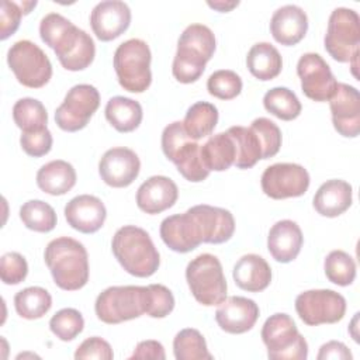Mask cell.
<instances>
[{
  "label": "cell",
  "mask_w": 360,
  "mask_h": 360,
  "mask_svg": "<svg viewBox=\"0 0 360 360\" xmlns=\"http://www.w3.org/2000/svg\"><path fill=\"white\" fill-rule=\"evenodd\" d=\"M39 37L45 45L53 49L66 70H83L94 60L96 45L93 38L58 13H49L41 20Z\"/></svg>",
  "instance_id": "cell-1"
},
{
  "label": "cell",
  "mask_w": 360,
  "mask_h": 360,
  "mask_svg": "<svg viewBox=\"0 0 360 360\" xmlns=\"http://www.w3.org/2000/svg\"><path fill=\"white\" fill-rule=\"evenodd\" d=\"M44 259L59 288L76 291L87 284L89 256L79 240L69 236L51 240L45 248Z\"/></svg>",
  "instance_id": "cell-2"
},
{
  "label": "cell",
  "mask_w": 360,
  "mask_h": 360,
  "mask_svg": "<svg viewBox=\"0 0 360 360\" xmlns=\"http://www.w3.org/2000/svg\"><path fill=\"white\" fill-rule=\"evenodd\" d=\"M215 35L204 24H190L180 34L172 73L180 83L197 82L205 70V63L215 52Z\"/></svg>",
  "instance_id": "cell-3"
},
{
  "label": "cell",
  "mask_w": 360,
  "mask_h": 360,
  "mask_svg": "<svg viewBox=\"0 0 360 360\" xmlns=\"http://www.w3.org/2000/svg\"><path fill=\"white\" fill-rule=\"evenodd\" d=\"M111 249L121 267L131 276L150 277L159 269V252L149 233L139 226H121L112 236Z\"/></svg>",
  "instance_id": "cell-4"
},
{
  "label": "cell",
  "mask_w": 360,
  "mask_h": 360,
  "mask_svg": "<svg viewBox=\"0 0 360 360\" xmlns=\"http://www.w3.org/2000/svg\"><path fill=\"white\" fill-rule=\"evenodd\" d=\"M200 146L197 141L186 134L183 122L180 121L169 124L162 132V150L165 156L173 162L179 173L191 183H200L210 174V170L202 163Z\"/></svg>",
  "instance_id": "cell-5"
},
{
  "label": "cell",
  "mask_w": 360,
  "mask_h": 360,
  "mask_svg": "<svg viewBox=\"0 0 360 360\" xmlns=\"http://www.w3.org/2000/svg\"><path fill=\"white\" fill-rule=\"evenodd\" d=\"M150 59L149 45L139 38H131L118 45L114 52V69L124 90L143 93L150 86Z\"/></svg>",
  "instance_id": "cell-6"
},
{
  "label": "cell",
  "mask_w": 360,
  "mask_h": 360,
  "mask_svg": "<svg viewBox=\"0 0 360 360\" xmlns=\"http://www.w3.org/2000/svg\"><path fill=\"white\" fill-rule=\"evenodd\" d=\"M260 335L271 360H305L308 357V343L288 314L270 315Z\"/></svg>",
  "instance_id": "cell-7"
},
{
  "label": "cell",
  "mask_w": 360,
  "mask_h": 360,
  "mask_svg": "<svg viewBox=\"0 0 360 360\" xmlns=\"http://www.w3.org/2000/svg\"><path fill=\"white\" fill-rule=\"evenodd\" d=\"M186 280L193 297L205 307L219 305L226 298V280L217 256L201 253L186 267Z\"/></svg>",
  "instance_id": "cell-8"
},
{
  "label": "cell",
  "mask_w": 360,
  "mask_h": 360,
  "mask_svg": "<svg viewBox=\"0 0 360 360\" xmlns=\"http://www.w3.org/2000/svg\"><path fill=\"white\" fill-rule=\"evenodd\" d=\"M146 287L112 285L101 291L96 300L97 318L108 325L139 318L145 314Z\"/></svg>",
  "instance_id": "cell-9"
},
{
  "label": "cell",
  "mask_w": 360,
  "mask_h": 360,
  "mask_svg": "<svg viewBox=\"0 0 360 360\" xmlns=\"http://www.w3.org/2000/svg\"><path fill=\"white\" fill-rule=\"evenodd\" d=\"M326 52L338 62L356 60L360 46V17L347 7L335 8L328 20L323 38Z\"/></svg>",
  "instance_id": "cell-10"
},
{
  "label": "cell",
  "mask_w": 360,
  "mask_h": 360,
  "mask_svg": "<svg viewBox=\"0 0 360 360\" xmlns=\"http://www.w3.org/2000/svg\"><path fill=\"white\" fill-rule=\"evenodd\" d=\"M7 63L18 83L30 89L44 87L52 77V63L46 53L34 42L21 39L7 52Z\"/></svg>",
  "instance_id": "cell-11"
},
{
  "label": "cell",
  "mask_w": 360,
  "mask_h": 360,
  "mask_svg": "<svg viewBox=\"0 0 360 360\" xmlns=\"http://www.w3.org/2000/svg\"><path fill=\"white\" fill-rule=\"evenodd\" d=\"M159 232L165 245L177 253H187L207 243V229L197 205L183 214L166 217Z\"/></svg>",
  "instance_id": "cell-12"
},
{
  "label": "cell",
  "mask_w": 360,
  "mask_h": 360,
  "mask_svg": "<svg viewBox=\"0 0 360 360\" xmlns=\"http://www.w3.org/2000/svg\"><path fill=\"white\" fill-rule=\"evenodd\" d=\"M295 311L308 326L336 323L345 316L346 300L333 290H308L295 298Z\"/></svg>",
  "instance_id": "cell-13"
},
{
  "label": "cell",
  "mask_w": 360,
  "mask_h": 360,
  "mask_svg": "<svg viewBox=\"0 0 360 360\" xmlns=\"http://www.w3.org/2000/svg\"><path fill=\"white\" fill-rule=\"evenodd\" d=\"M100 105V93L91 84H76L55 111L56 125L66 132L83 129Z\"/></svg>",
  "instance_id": "cell-14"
},
{
  "label": "cell",
  "mask_w": 360,
  "mask_h": 360,
  "mask_svg": "<svg viewBox=\"0 0 360 360\" xmlns=\"http://www.w3.org/2000/svg\"><path fill=\"white\" fill-rule=\"evenodd\" d=\"M263 193L273 200L304 195L309 187V174L297 163H274L262 174Z\"/></svg>",
  "instance_id": "cell-15"
},
{
  "label": "cell",
  "mask_w": 360,
  "mask_h": 360,
  "mask_svg": "<svg viewBox=\"0 0 360 360\" xmlns=\"http://www.w3.org/2000/svg\"><path fill=\"white\" fill-rule=\"evenodd\" d=\"M297 75L301 80L302 93L314 101H329L336 91L338 82L319 53H304L298 59Z\"/></svg>",
  "instance_id": "cell-16"
},
{
  "label": "cell",
  "mask_w": 360,
  "mask_h": 360,
  "mask_svg": "<svg viewBox=\"0 0 360 360\" xmlns=\"http://www.w3.org/2000/svg\"><path fill=\"white\" fill-rule=\"evenodd\" d=\"M141 160L138 155L124 146L108 149L98 162L101 180L115 188L128 187L139 174Z\"/></svg>",
  "instance_id": "cell-17"
},
{
  "label": "cell",
  "mask_w": 360,
  "mask_h": 360,
  "mask_svg": "<svg viewBox=\"0 0 360 360\" xmlns=\"http://www.w3.org/2000/svg\"><path fill=\"white\" fill-rule=\"evenodd\" d=\"M335 129L345 138H356L360 132V96L356 87L338 83L329 100Z\"/></svg>",
  "instance_id": "cell-18"
},
{
  "label": "cell",
  "mask_w": 360,
  "mask_h": 360,
  "mask_svg": "<svg viewBox=\"0 0 360 360\" xmlns=\"http://www.w3.org/2000/svg\"><path fill=\"white\" fill-rule=\"evenodd\" d=\"M131 24V8L120 0H105L94 6L90 25L100 41L108 42L124 34Z\"/></svg>",
  "instance_id": "cell-19"
},
{
  "label": "cell",
  "mask_w": 360,
  "mask_h": 360,
  "mask_svg": "<svg viewBox=\"0 0 360 360\" xmlns=\"http://www.w3.org/2000/svg\"><path fill=\"white\" fill-rule=\"evenodd\" d=\"M259 314V305L253 300L233 295L219 304L215 311V321L226 333L240 335L255 326Z\"/></svg>",
  "instance_id": "cell-20"
},
{
  "label": "cell",
  "mask_w": 360,
  "mask_h": 360,
  "mask_svg": "<svg viewBox=\"0 0 360 360\" xmlns=\"http://www.w3.org/2000/svg\"><path fill=\"white\" fill-rule=\"evenodd\" d=\"M65 218L73 229L82 233H94L104 225L107 210L98 197L80 194L66 204Z\"/></svg>",
  "instance_id": "cell-21"
},
{
  "label": "cell",
  "mask_w": 360,
  "mask_h": 360,
  "mask_svg": "<svg viewBox=\"0 0 360 360\" xmlns=\"http://www.w3.org/2000/svg\"><path fill=\"white\" fill-rule=\"evenodd\" d=\"M179 197L176 183L166 176H152L136 191V205L141 211L155 215L174 205Z\"/></svg>",
  "instance_id": "cell-22"
},
{
  "label": "cell",
  "mask_w": 360,
  "mask_h": 360,
  "mask_svg": "<svg viewBox=\"0 0 360 360\" xmlns=\"http://www.w3.org/2000/svg\"><path fill=\"white\" fill-rule=\"evenodd\" d=\"M308 31L307 13L295 6L287 4L277 8L270 20V32L273 38L285 46L298 44Z\"/></svg>",
  "instance_id": "cell-23"
},
{
  "label": "cell",
  "mask_w": 360,
  "mask_h": 360,
  "mask_svg": "<svg viewBox=\"0 0 360 360\" xmlns=\"http://www.w3.org/2000/svg\"><path fill=\"white\" fill-rule=\"evenodd\" d=\"M304 236L297 222L281 219L276 222L267 236V249L278 263L292 262L301 252Z\"/></svg>",
  "instance_id": "cell-24"
},
{
  "label": "cell",
  "mask_w": 360,
  "mask_h": 360,
  "mask_svg": "<svg viewBox=\"0 0 360 360\" xmlns=\"http://www.w3.org/2000/svg\"><path fill=\"white\" fill-rule=\"evenodd\" d=\"M353 188L352 186L340 179H332L321 184L314 195L315 211L328 218H335L343 214L352 205Z\"/></svg>",
  "instance_id": "cell-25"
},
{
  "label": "cell",
  "mask_w": 360,
  "mask_h": 360,
  "mask_svg": "<svg viewBox=\"0 0 360 360\" xmlns=\"http://www.w3.org/2000/svg\"><path fill=\"white\" fill-rule=\"evenodd\" d=\"M232 276L240 290L260 292L266 290L271 281V269L262 256L249 253L235 263Z\"/></svg>",
  "instance_id": "cell-26"
},
{
  "label": "cell",
  "mask_w": 360,
  "mask_h": 360,
  "mask_svg": "<svg viewBox=\"0 0 360 360\" xmlns=\"http://www.w3.org/2000/svg\"><path fill=\"white\" fill-rule=\"evenodd\" d=\"M75 167L62 159L51 160L37 172V186L46 194L63 195L76 184Z\"/></svg>",
  "instance_id": "cell-27"
},
{
  "label": "cell",
  "mask_w": 360,
  "mask_h": 360,
  "mask_svg": "<svg viewBox=\"0 0 360 360\" xmlns=\"http://www.w3.org/2000/svg\"><path fill=\"white\" fill-rule=\"evenodd\" d=\"M200 155L204 166L210 172L228 170L235 163V142L228 132L215 134L208 138L202 146H200Z\"/></svg>",
  "instance_id": "cell-28"
},
{
  "label": "cell",
  "mask_w": 360,
  "mask_h": 360,
  "mask_svg": "<svg viewBox=\"0 0 360 360\" xmlns=\"http://www.w3.org/2000/svg\"><path fill=\"white\" fill-rule=\"evenodd\" d=\"M246 66L252 76L267 82L280 75L283 59L276 46L269 42H257L248 52Z\"/></svg>",
  "instance_id": "cell-29"
},
{
  "label": "cell",
  "mask_w": 360,
  "mask_h": 360,
  "mask_svg": "<svg viewBox=\"0 0 360 360\" xmlns=\"http://www.w3.org/2000/svg\"><path fill=\"white\" fill-rule=\"evenodd\" d=\"M107 121L118 132H132L142 122V107L136 100L124 96L111 97L104 110Z\"/></svg>",
  "instance_id": "cell-30"
},
{
  "label": "cell",
  "mask_w": 360,
  "mask_h": 360,
  "mask_svg": "<svg viewBox=\"0 0 360 360\" xmlns=\"http://www.w3.org/2000/svg\"><path fill=\"white\" fill-rule=\"evenodd\" d=\"M218 122V110L208 101H197L188 107L183 127L186 134L194 139H202L212 134Z\"/></svg>",
  "instance_id": "cell-31"
},
{
  "label": "cell",
  "mask_w": 360,
  "mask_h": 360,
  "mask_svg": "<svg viewBox=\"0 0 360 360\" xmlns=\"http://www.w3.org/2000/svg\"><path fill=\"white\" fill-rule=\"evenodd\" d=\"M236 148V158H235V166L238 169H250L253 167L263 156V149L259 136L256 132L249 127H231L226 131Z\"/></svg>",
  "instance_id": "cell-32"
},
{
  "label": "cell",
  "mask_w": 360,
  "mask_h": 360,
  "mask_svg": "<svg viewBox=\"0 0 360 360\" xmlns=\"http://www.w3.org/2000/svg\"><path fill=\"white\" fill-rule=\"evenodd\" d=\"M52 307L51 294L42 287H27L14 295V308L24 319H39Z\"/></svg>",
  "instance_id": "cell-33"
},
{
  "label": "cell",
  "mask_w": 360,
  "mask_h": 360,
  "mask_svg": "<svg viewBox=\"0 0 360 360\" xmlns=\"http://www.w3.org/2000/svg\"><path fill=\"white\" fill-rule=\"evenodd\" d=\"M13 120L22 132H31L46 128L48 112L39 100L24 97L13 105Z\"/></svg>",
  "instance_id": "cell-34"
},
{
  "label": "cell",
  "mask_w": 360,
  "mask_h": 360,
  "mask_svg": "<svg viewBox=\"0 0 360 360\" xmlns=\"http://www.w3.org/2000/svg\"><path fill=\"white\" fill-rule=\"evenodd\" d=\"M263 105L270 114L283 121L295 120L302 110L298 97L288 87H273L266 91Z\"/></svg>",
  "instance_id": "cell-35"
},
{
  "label": "cell",
  "mask_w": 360,
  "mask_h": 360,
  "mask_svg": "<svg viewBox=\"0 0 360 360\" xmlns=\"http://www.w3.org/2000/svg\"><path fill=\"white\" fill-rule=\"evenodd\" d=\"M173 353L177 360H212L204 336L193 328L181 329L174 336Z\"/></svg>",
  "instance_id": "cell-36"
},
{
  "label": "cell",
  "mask_w": 360,
  "mask_h": 360,
  "mask_svg": "<svg viewBox=\"0 0 360 360\" xmlns=\"http://www.w3.org/2000/svg\"><path fill=\"white\" fill-rule=\"evenodd\" d=\"M20 218L22 224L35 232H51L56 226L55 210L42 200H30L20 208Z\"/></svg>",
  "instance_id": "cell-37"
},
{
  "label": "cell",
  "mask_w": 360,
  "mask_h": 360,
  "mask_svg": "<svg viewBox=\"0 0 360 360\" xmlns=\"http://www.w3.org/2000/svg\"><path fill=\"white\" fill-rule=\"evenodd\" d=\"M323 269L326 278L342 287L350 285L356 278L354 259L343 250H332L323 262Z\"/></svg>",
  "instance_id": "cell-38"
},
{
  "label": "cell",
  "mask_w": 360,
  "mask_h": 360,
  "mask_svg": "<svg viewBox=\"0 0 360 360\" xmlns=\"http://www.w3.org/2000/svg\"><path fill=\"white\" fill-rule=\"evenodd\" d=\"M240 76L229 69L215 70L207 80V90L211 96L219 100H232L242 91Z\"/></svg>",
  "instance_id": "cell-39"
},
{
  "label": "cell",
  "mask_w": 360,
  "mask_h": 360,
  "mask_svg": "<svg viewBox=\"0 0 360 360\" xmlns=\"http://www.w3.org/2000/svg\"><path fill=\"white\" fill-rule=\"evenodd\" d=\"M84 328L82 314L75 308H63L58 311L49 321L51 332L60 340H73Z\"/></svg>",
  "instance_id": "cell-40"
},
{
  "label": "cell",
  "mask_w": 360,
  "mask_h": 360,
  "mask_svg": "<svg viewBox=\"0 0 360 360\" xmlns=\"http://www.w3.org/2000/svg\"><path fill=\"white\" fill-rule=\"evenodd\" d=\"M250 128L256 132V135L260 139L263 149L262 159H269L278 153L281 148V131L276 122L266 117H259L253 120Z\"/></svg>",
  "instance_id": "cell-41"
},
{
  "label": "cell",
  "mask_w": 360,
  "mask_h": 360,
  "mask_svg": "<svg viewBox=\"0 0 360 360\" xmlns=\"http://www.w3.org/2000/svg\"><path fill=\"white\" fill-rule=\"evenodd\" d=\"M174 308V297L163 284L146 285L145 314L152 318H165Z\"/></svg>",
  "instance_id": "cell-42"
},
{
  "label": "cell",
  "mask_w": 360,
  "mask_h": 360,
  "mask_svg": "<svg viewBox=\"0 0 360 360\" xmlns=\"http://www.w3.org/2000/svg\"><path fill=\"white\" fill-rule=\"evenodd\" d=\"M28 264L22 255L17 252L4 253L0 259V277L7 285H15L25 280Z\"/></svg>",
  "instance_id": "cell-43"
},
{
  "label": "cell",
  "mask_w": 360,
  "mask_h": 360,
  "mask_svg": "<svg viewBox=\"0 0 360 360\" xmlns=\"http://www.w3.org/2000/svg\"><path fill=\"white\" fill-rule=\"evenodd\" d=\"M52 134L46 128L31 131V132H21L20 145L22 150L32 158H41L49 153L52 149Z\"/></svg>",
  "instance_id": "cell-44"
},
{
  "label": "cell",
  "mask_w": 360,
  "mask_h": 360,
  "mask_svg": "<svg viewBox=\"0 0 360 360\" xmlns=\"http://www.w3.org/2000/svg\"><path fill=\"white\" fill-rule=\"evenodd\" d=\"M112 357H114V353L110 343L98 336L86 339L75 352L76 360H84V359L111 360Z\"/></svg>",
  "instance_id": "cell-45"
},
{
  "label": "cell",
  "mask_w": 360,
  "mask_h": 360,
  "mask_svg": "<svg viewBox=\"0 0 360 360\" xmlns=\"http://www.w3.org/2000/svg\"><path fill=\"white\" fill-rule=\"evenodd\" d=\"M22 10L18 3L15 1H8L4 0L1 3V10H0V39H7L10 35H13L18 27H20V20L22 15Z\"/></svg>",
  "instance_id": "cell-46"
},
{
  "label": "cell",
  "mask_w": 360,
  "mask_h": 360,
  "mask_svg": "<svg viewBox=\"0 0 360 360\" xmlns=\"http://www.w3.org/2000/svg\"><path fill=\"white\" fill-rule=\"evenodd\" d=\"M131 359H158L163 360L166 359L165 347L158 340H142L136 345L134 349V353L131 354Z\"/></svg>",
  "instance_id": "cell-47"
},
{
  "label": "cell",
  "mask_w": 360,
  "mask_h": 360,
  "mask_svg": "<svg viewBox=\"0 0 360 360\" xmlns=\"http://www.w3.org/2000/svg\"><path fill=\"white\" fill-rule=\"evenodd\" d=\"M352 353L346 347L345 343L338 340H330L321 346L319 353L316 356L318 360H326V359H339V360H352Z\"/></svg>",
  "instance_id": "cell-48"
},
{
  "label": "cell",
  "mask_w": 360,
  "mask_h": 360,
  "mask_svg": "<svg viewBox=\"0 0 360 360\" xmlns=\"http://www.w3.org/2000/svg\"><path fill=\"white\" fill-rule=\"evenodd\" d=\"M207 4L211 8H215L221 13H226V11H231L233 7H236L239 4V1H208Z\"/></svg>",
  "instance_id": "cell-49"
}]
</instances>
